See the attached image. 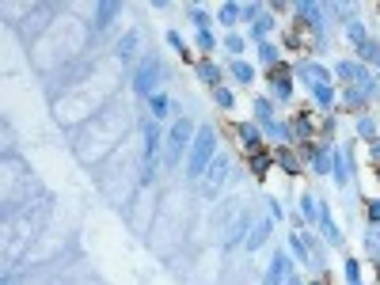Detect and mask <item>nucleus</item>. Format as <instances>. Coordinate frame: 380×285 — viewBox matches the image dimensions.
Wrapping results in <instances>:
<instances>
[{
  "label": "nucleus",
  "instance_id": "1",
  "mask_svg": "<svg viewBox=\"0 0 380 285\" xmlns=\"http://www.w3.org/2000/svg\"><path fill=\"white\" fill-rule=\"evenodd\" d=\"M213 148H217V133H213V126L198 130V137H194V148H190V164H186V171L194 175V179L209 171V164H213Z\"/></svg>",
  "mask_w": 380,
  "mask_h": 285
},
{
  "label": "nucleus",
  "instance_id": "2",
  "mask_svg": "<svg viewBox=\"0 0 380 285\" xmlns=\"http://www.w3.org/2000/svg\"><path fill=\"white\" fill-rule=\"evenodd\" d=\"M186 137H190V122H175L171 137H167V164L182 160V148H186Z\"/></svg>",
  "mask_w": 380,
  "mask_h": 285
},
{
  "label": "nucleus",
  "instance_id": "3",
  "mask_svg": "<svg viewBox=\"0 0 380 285\" xmlns=\"http://www.w3.org/2000/svg\"><path fill=\"white\" fill-rule=\"evenodd\" d=\"M225 175H228V160H225V156H217L213 164H209V171H206V186H202V190H206V198H213L217 190H221Z\"/></svg>",
  "mask_w": 380,
  "mask_h": 285
},
{
  "label": "nucleus",
  "instance_id": "4",
  "mask_svg": "<svg viewBox=\"0 0 380 285\" xmlns=\"http://www.w3.org/2000/svg\"><path fill=\"white\" fill-rule=\"evenodd\" d=\"M160 80V69H156V61H148L145 69L137 72V80H133V87H137L141 95H152V84Z\"/></svg>",
  "mask_w": 380,
  "mask_h": 285
},
{
  "label": "nucleus",
  "instance_id": "5",
  "mask_svg": "<svg viewBox=\"0 0 380 285\" xmlns=\"http://www.w3.org/2000/svg\"><path fill=\"white\" fill-rule=\"evenodd\" d=\"M297 72H301V80H308L312 87L327 84V69H323V65H312V61H304V65H301V69H297Z\"/></svg>",
  "mask_w": 380,
  "mask_h": 285
},
{
  "label": "nucleus",
  "instance_id": "6",
  "mask_svg": "<svg viewBox=\"0 0 380 285\" xmlns=\"http://www.w3.org/2000/svg\"><path fill=\"white\" fill-rule=\"evenodd\" d=\"M156 160V122H145V164Z\"/></svg>",
  "mask_w": 380,
  "mask_h": 285
},
{
  "label": "nucleus",
  "instance_id": "7",
  "mask_svg": "<svg viewBox=\"0 0 380 285\" xmlns=\"http://www.w3.org/2000/svg\"><path fill=\"white\" fill-rule=\"evenodd\" d=\"M114 53H118V61H133V53H137V35H126Z\"/></svg>",
  "mask_w": 380,
  "mask_h": 285
},
{
  "label": "nucleus",
  "instance_id": "8",
  "mask_svg": "<svg viewBox=\"0 0 380 285\" xmlns=\"http://www.w3.org/2000/svg\"><path fill=\"white\" fill-rule=\"evenodd\" d=\"M266 236H270V221H259V225H255V232H251V240H247V251H259Z\"/></svg>",
  "mask_w": 380,
  "mask_h": 285
},
{
  "label": "nucleus",
  "instance_id": "9",
  "mask_svg": "<svg viewBox=\"0 0 380 285\" xmlns=\"http://www.w3.org/2000/svg\"><path fill=\"white\" fill-rule=\"evenodd\" d=\"M285 270H289V262H285L281 255H277V259H274V266H270V277H266V285H281Z\"/></svg>",
  "mask_w": 380,
  "mask_h": 285
},
{
  "label": "nucleus",
  "instance_id": "10",
  "mask_svg": "<svg viewBox=\"0 0 380 285\" xmlns=\"http://www.w3.org/2000/svg\"><path fill=\"white\" fill-rule=\"evenodd\" d=\"M357 53H361L365 61H372V65H380V46H376V42H369V38L357 46Z\"/></svg>",
  "mask_w": 380,
  "mask_h": 285
},
{
  "label": "nucleus",
  "instance_id": "11",
  "mask_svg": "<svg viewBox=\"0 0 380 285\" xmlns=\"http://www.w3.org/2000/svg\"><path fill=\"white\" fill-rule=\"evenodd\" d=\"M316 103H320V107H331V103H335V87H331V84H320V87H316Z\"/></svg>",
  "mask_w": 380,
  "mask_h": 285
},
{
  "label": "nucleus",
  "instance_id": "12",
  "mask_svg": "<svg viewBox=\"0 0 380 285\" xmlns=\"http://www.w3.org/2000/svg\"><path fill=\"white\" fill-rule=\"evenodd\" d=\"M114 16H118V4H103V8H99V27H103V23H111Z\"/></svg>",
  "mask_w": 380,
  "mask_h": 285
},
{
  "label": "nucleus",
  "instance_id": "13",
  "mask_svg": "<svg viewBox=\"0 0 380 285\" xmlns=\"http://www.w3.org/2000/svg\"><path fill=\"white\" fill-rule=\"evenodd\" d=\"M198 76H202V80H209V84H217V76H221V72H217L213 65H209V61H202V69H198Z\"/></svg>",
  "mask_w": 380,
  "mask_h": 285
},
{
  "label": "nucleus",
  "instance_id": "14",
  "mask_svg": "<svg viewBox=\"0 0 380 285\" xmlns=\"http://www.w3.org/2000/svg\"><path fill=\"white\" fill-rule=\"evenodd\" d=\"M365 243H369V247H372V251H376V255H380V225H372V228H369V236H365Z\"/></svg>",
  "mask_w": 380,
  "mask_h": 285
},
{
  "label": "nucleus",
  "instance_id": "15",
  "mask_svg": "<svg viewBox=\"0 0 380 285\" xmlns=\"http://www.w3.org/2000/svg\"><path fill=\"white\" fill-rule=\"evenodd\" d=\"M357 130H361V137H376V122H372V118H361V122H357Z\"/></svg>",
  "mask_w": 380,
  "mask_h": 285
},
{
  "label": "nucleus",
  "instance_id": "16",
  "mask_svg": "<svg viewBox=\"0 0 380 285\" xmlns=\"http://www.w3.org/2000/svg\"><path fill=\"white\" fill-rule=\"evenodd\" d=\"M240 137L247 141V145H255V141H259V130H255V126L247 122V126H240Z\"/></svg>",
  "mask_w": 380,
  "mask_h": 285
},
{
  "label": "nucleus",
  "instance_id": "17",
  "mask_svg": "<svg viewBox=\"0 0 380 285\" xmlns=\"http://www.w3.org/2000/svg\"><path fill=\"white\" fill-rule=\"evenodd\" d=\"M346 175H350V156H346V152H338V179L346 182Z\"/></svg>",
  "mask_w": 380,
  "mask_h": 285
},
{
  "label": "nucleus",
  "instance_id": "18",
  "mask_svg": "<svg viewBox=\"0 0 380 285\" xmlns=\"http://www.w3.org/2000/svg\"><path fill=\"white\" fill-rule=\"evenodd\" d=\"M270 27H274V19H270V16L262 19V16H259V19H255V35L262 38V35H266V31H270Z\"/></svg>",
  "mask_w": 380,
  "mask_h": 285
},
{
  "label": "nucleus",
  "instance_id": "19",
  "mask_svg": "<svg viewBox=\"0 0 380 285\" xmlns=\"http://www.w3.org/2000/svg\"><path fill=\"white\" fill-rule=\"evenodd\" d=\"M236 19H240V12H236V8H232V4H228V8H225V12H221V23H228V27H232V23H236Z\"/></svg>",
  "mask_w": 380,
  "mask_h": 285
},
{
  "label": "nucleus",
  "instance_id": "20",
  "mask_svg": "<svg viewBox=\"0 0 380 285\" xmlns=\"http://www.w3.org/2000/svg\"><path fill=\"white\" fill-rule=\"evenodd\" d=\"M232 72H236V80H243V84H247V80H251V69H247V65H240V61H236V65H232Z\"/></svg>",
  "mask_w": 380,
  "mask_h": 285
},
{
  "label": "nucleus",
  "instance_id": "21",
  "mask_svg": "<svg viewBox=\"0 0 380 285\" xmlns=\"http://www.w3.org/2000/svg\"><path fill=\"white\" fill-rule=\"evenodd\" d=\"M277 156H281V167H285V171H297V156H289V152H277Z\"/></svg>",
  "mask_w": 380,
  "mask_h": 285
},
{
  "label": "nucleus",
  "instance_id": "22",
  "mask_svg": "<svg viewBox=\"0 0 380 285\" xmlns=\"http://www.w3.org/2000/svg\"><path fill=\"white\" fill-rule=\"evenodd\" d=\"M331 167V156L327 152H316V171H327Z\"/></svg>",
  "mask_w": 380,
  "mask_h": 285
},
{
  "label": "nucleus",
  "instance_id": "23",
  "mask_svg": "<svg viewBox=\"0 0 380 285\" xmlns=\"http://www.w3.org/2000/svg\"><path fill=\"white\" fill-rule=\"evenodd\" d=\"M255 114H259V118H266V122H270V103H266V99H259V103H255Z\"/></svg>",
  "mask_w": 380,
  "mask_h": 285
},
{
  "label": "nucleus",
  "instance_id": "24",
  "mask_svg": "<svg viewBox=\"0 0 380 285\" xmlns=\"http://www.w3.org/2000/svg\"><path fill=\"white\" fill-rule=\"evenodd\" d=\"M217 103H221V107H232V91H225V87H217Z\"/></svg>",
  "mask_w": 380,
  "mask_h": 285
},
{
  "label": "nucleus",
  "instance_id": "25",
  "mask_svg": "<svg viewBox=\"0 0 380 285\" xmlns=\"http://www.w3.org/2000/svg\"><path fill=\"white\" fill-rule=\"evenodd\" d=\"M152 111H156V114L167 111V99H164V95H152Z\"/></svg>",
  "mask_w": 380,
  "mask_h": 285
},
{
  "label": "nucleus",
  "instance_id": "26",
  "mask_svg": "<svg viewBox=\"0 0 380 285\" xmlns=\"http://www.w3.org/2000/svg\"><path fill=\"white\" fill-rule=\"evenodd\" d=\"M259 57H262V61H274V57H277V50H274V46H266V42H262V50H259Z\"/></svg>",
  "mask_w": 380,
  "mask_h": 285
},
{
  "label": "nucleus",
  "instance_id": "27",
  "mask_svg": "<svg viewBox=\"0 0 380 285\" xmlns=\"http://www.w3.org/2000/svg\"><path fill=\"white\" fill-rule=\"evenodd\" d=\"M369 221H372V225H380V202H369Z\"/></svg>",
  "mask_w": 380,
  "mask_h": 285
},
{
  "label": "nucleus",
  "instance_id": "28",
  "mask_svg": "<svg viewBox=\"0 0 380 285\" xmlns=\"http://www.w3.org/2000/svg\"><path fill=\"white\" fill-rule=\"evenodd\" d=\"M198 42H202V50H209V46H213V35H209V31H202Z\"/></svg>",
  "mask_w": 380,
  "mask_h": 285
},
{
  "label": "nucleus",
  "instance_id": "29",
  "mask_svg": "<svg viewBox=\"0 0 380 285\" xmlns=\"http://www.w3.org/2000/svg\"><path fill=\"white\" fill-rule=\"evenodd\" d=\"M372 160H380V141H372Z\"/></svg>",
  "mask_w": 380,
  "mask_h": 285
},
{
  "label": "nucleus",
  "instance_id": "30",
  "mask_svg": "<svg viewBox=\"0 0 380 285\" xmlns=\"http://www.w3.org/2000/svg\"><path fill=\"white\" fill-rule=\"evenodd\" d=\"M289 285H301V281H297V277H293V281H289Z\"/></svg>",
  "mask_w": 380,
  "mask_h": 285
}]
</instances>
